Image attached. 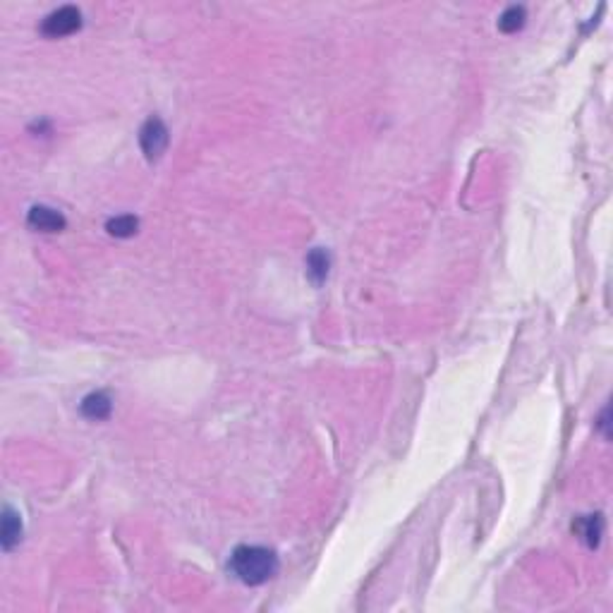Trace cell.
<instances>
[{
    "label": "cell",
    "instance_id": "obj_1",
    "mask_svg": "<svg viewBox=\"0 0 613 613\" xmlns=\"http://www.w3.org/2000/svg\"><path fill=\"white\" fill-rule=\"evenodd\" d=\"M230 570L244 584H264L278 570V556L264 546H237L230 556Z\"/></svg>",
    "mask_w": 613,
    "mask_h": 613
},
{
    "label": "cell",
    "instance_id": "obj_2",
    "mask_svg": "<svg viewBox=\"0 0 613 613\" xmlns=\"http://www.w3.org/2000/svg\"><path fill=\"white\" fill-rule=\"evenodd\" d=\"M79 26H82V12L77 8H72V5H65V8H58L56 12H51V15L43 19L41 31L51 38H60V36L75 34Z\"/></svg>",
    "mask_w": 613,
    "mask_h": 613
},
{
    "label": "cell",
    "instance_id": "obj_3",
    "mask_svg": "<svg viewBox=\"0 0 613 613\" xmlns=\"http://www.w3.org/2000/svg\"><path fill=\"white\" fill-rule=\"evenodd\" d=\"M139 144H142L149 161H156V158L161 156L165 151V146H168V130H165V125L161 120L158 118L146 120L144 128L139 130Z\"/></svg>",
    "mask_w": 613,
    "mask_h": 613
},
{
    "label": "cell",
    "instance_id": "obj_4",
    "mask_svg": "<svg viewBox=\"0 0 613 613\" xmlns=\"http://www.w3.org/2000/svg\"><path fill=\"white\" fill-rule=\"evenodd\" d=\"M31 228L43 230V232H58L65 228V218L63 213L56 209H48V206H34L26 216Z\"/></svg>",
    "mask_w": 613,
    "mask_h": 613
},
{
    "label": "cell",
    "instance_id": "obj_5",
    "mask_svg": "<svg viewBox=\"0 0 613 613\" xmlns=\"http://www.w3.org/2000/svg\"><path fill=\"white\" fill-rule=\"evenodd\" d=\"M110 398L105 396V393H91V396H86L82 401V412L89 419H105L110 415Z\"/></svg>",
    "mask_w": 613,
    "mask_h": 613
},
{
    "label": "cell",
    "instance_id": "obj_6",
    "mask_svg": "<svg viewBox=\"0 0 613 613\" xmlns=\"http://www.w3.org/2000/svg\"><path fill=\"white\" fill-rule=\"evenodd\" d=\"M329 266H331V259L324 249H314L309 257H306V273H309L314 283L326 281V276H329Z\"/></svg>",
    "mask_w": 613,
    "mask_h": 613
},
{
    "label": "cell",
    "instance_id": "obj_7",
    "mask_svg": "<svg viewBox=\"0 0 613 613\" xmlns=\"http://www.w3.org/2000/svg\"><path fill=\"white\" fill-rule=\"evenodd\" d=\"M22 537V522L19 517L12 512L10 508H5V517H3V546L5 549H12L15 542H19Z\"/></svg>",
    "mask_w": 613,
    "mask_h": 613
},
{
    "label": "cell",
    "instance_id": "obj_8",
    "mask_svg": "<svg viewBox=\"0 0 613 613\" xmlns=\"http://www.w3.org/2000/svg\"><path fill=\"white\" fill-rule=\"evenodd\" d=\"M604 532V520L602 515H589L582 520V527H579V535H582V539L587 542V546H594L599 544V537H602Z\"/></svg>",
    "mask_w": 613,
    "mask_h": 613
},
{
    "label": "cell",
    "instance_id": "obj_9",
    "mask_svg": "<svg viewBox=\"0 0 613 613\" xmlns=\"http://www.w3.org/2000/svg\"><path fill=\"white\" fill-rule=\"evenodd\" d=\"M525 19H527V12H525V8H508L501 15V19H498V26H501V31H517L525 26Z\"/></svg>",
    "mask_w": 613,
    "mask_h": 613
},
{
    "label": "cell",
    "instance_id": "obj_10",
    "mask_svg": "<svg viewBox=\"0 0 613 613\" xmlns=\"http://www.w3.org/2000/svg\"><path fill=\"white\" fill-rule=\"evenodd\" d=\"M137 228H139V221L135 216H118V218H113V221H108V232L115 237L135 235Z\"/></svg>",
    "mask_w": 613,
    "mask_h": 613
}]
</instances>
